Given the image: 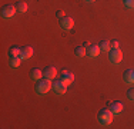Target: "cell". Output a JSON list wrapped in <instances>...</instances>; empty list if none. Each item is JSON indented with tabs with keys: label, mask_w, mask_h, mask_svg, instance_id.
Listing matches in <instances>:
<instances>
[{
	"label": "cell",
	"mask_w": 134,
	"mask_h": 129,
	"mask_svg": "<svg viewBox=\"0 0 134 129\" xmlns=\"http://www.w3.org/2000/svg\"><path fill=\"white\" fill-rule=\"evenodd\" d=\"M110 109H111V112H113L114 115H117V113H120V112H123V103L119 102V101L111 102L110 103Z\"/></svg>",
	"instance_id": "30bf717a"
},
{
	"label": "cell",
	"mask_w": 134,
	"mask_h": 129,
	"mask_svg": "<svg viewBox=\"0 0 134 129\" xmlns=\"http://www.w3.org/2000/svg\"><path fill=\"white\" fill-rule=\"evenodd\" d=\"M20 52L21 49H19V47H10V50H9V57H16V56H20Z\"/></svg>",
	"instance_id": "e0dca14e"
},
{
	"label": "cell",
	"mask_w": 134,
	"mask_h": 129,
	"mask_svg": "<svg viewBox=\"0 0 134 129\" xmlns=\"http://www.w3.org/2000/svg\"><path fill=\"white\" fill-rule=\"evenodd\" d=\"M50 89H52V82H50V79H46V77H44V80H37L36 92L39 93V95H46Z\"/></svg>",
	"instance_id": "7a4b0ae2"
},
{
	"label": "cell",
	"mask_w": 134,
	"mask_h": 129,
	"mask_svg": "<svg viewBox=\"0 0 134 129\" xmlns=\"http://www.w3.org/2000/svg\"><path fill=\"white\" fill-rule=\"evenodd\" d=\"M113 118H114V113L111 112V109H101L97 116L98 122L103 125H110L113 122Z\"/></svg>",
	"instance_id": "6da1fadb"
},
{
	"label": "cell",
	"mask_w": 134,
	"mask_h": 129,
	"mask_svg": "<svg viewBox=\"0 0 134 129\" xmlns=\"http://www.w3.org/2000/svg\"><path fill=\"white\" fill-rule=\"evenodd\" d=\"M62 79L64 80L67 85H70V83H73V80H74V75L70 73L69 70H63L62 72Z\"/></svg>",
	"instance_id": "7c38bea8"
},
{
	"label": "cell",
	"mask_w": 134,
	"mask_h": 129,
	"mask_svg": "<svg viewBox=\"0 0 134 129\" xmlns=\"http://www.w3.org/2000/svg\"><path fill=\"white\" fill-rule=\"evenodd\" d=\"M20 60H21V57H20V56L9 57V63H10V66H12V67H17V66H20Z\"/></svg>",
	"instance_id": "2e32d148"
},
{
	"label": "cell",
	"mask_w": 134,
	"mask_h": 129,
	"mask_svg": "<svg viewBox=\"0 0 134 129\" xmlns=\"http://www.w3.org/2000/svg\"><path fill=\"white\" fill-rule=\"evenodd\" d=\"M84 2H87V3H93V2H96V0H84Z\"/></svg>",
	"instance_id": "cb8c5ba5"
},
{
	"label": "cell",
	"mask_w": 134,
	"mask_h": 129,
	"mask_svg": "<svg viewBox=\"0 0 134 129\" xmlns=\"http://www.w3.org/2000/svg\"><path fill=\"white\" fill-rule=\"evenodd\" d=\"M98 47H100V52H108L111 49V44H110V42H108V40H103V42H100Z\"/></svg>",
	"instance_id": "9a60e30c"
},
{
	"label": "cell",
	"mask_w": 134,
	"mask_h": 129,
	"mask_svg": "<svg viewBox=\"0 0 134 129\" xmlns=\"http://www.w3.org/2000/svg\"><path fill=\"white\" fill-rule=\"evenodd\" d=\"M123 3L127 6L129 9H134V0H123Z\"/></svg>",
	"instance_id": "d6986e66"
},
{
	"label": "cell",
	"mask_w": 134,
	"mask_h": 129,
	"mask_svg": "<svg viewBox=\"0 0 134 129\" xmlns=\"http://www.w3.org/2000/svg\"><path fill=\"white\" fill-rule=\"evenodd\" d=\"M110 44H111V49H117V47L120 46L119 40H111V42H110Z\"/></svg>",
	"instance_id": "44dd1931"
},
{
	"label": "cell",
	"mask_w": 134,
	"mask_h": 129,
	"mask_svg": "<svg viewBox=\"0 0 134 129\" xmlns=\"http://www.w3.org/2000/svg\"><path fill=\"white\" fill-rule=\"evenodd\" d=\"M60 26H62V29H64V30H70V29H73V26H74V20H73L71 17H69V16H64L63 19H60Z\"/></svg>",
	"instance_id": "52a82bcc"
},
{
	"label": "cell",
	"mask_w": 134,
	"mask_h": 129,
	"mask_svg": "<svg viewBox=\"0 0 134 129\" xmlns=\"http://www.w3.org/2000/svg\"><path fill=\"white\" fill-rule=\"evenodd\" d=\"M64 16H66V13L63 12V10H59V12H57V17H59V19H63Z\"/></svg>",
	"instance_id": "7402d4cb"
},
{
	"label": "cell",
	"mask_w": 134,
	"mask_h": 129,
	"mask_svg": "<svg viewBox=\"0 0 134 129\" xmlns=\"http://www.w3.org/2000/svg\"><path fill=\"white\" fill-rule=\"evenodd\" d=\"M16 7H17V12H20V13H26V12H27V4H26V2H17Z\"/></svg>",
	"instance_id": "ac0fdd59"
},
{
	"label": "cell",
	"mask_w": 134,
	"mask_h": 129,
	"mask_svg": "<svg viewBox=\"0 0 134 129\" xmlns=\"http://www.w3.org/2000/svg\"><path fill=\"white\" fill-rule=\"evenodd\" d=\"M127 96H129L130 101H134V88L129 89V92H127Z\"/></svg>",
	"instance_id": "ffe728a7"
},
{
	"label": "cell",
	"mask_w": 134,
	"mask_h": 129,
	"mask_svg": "<svg viewBox=\"0 0 134 129\" xmlns=\"http://www.w3.org/2000/svg\"><path fill=\"white\" fill-rule=\"evenodd\" d=\"M98 53H100V47H98L97 44H90V46L87 47L88 57H97Z\"/></svg>",
	"instance_id": "9c48e42d"
},
{
	"label": "cell",
	"mask_w": 134,
	"mask_h": 129,
	"mask_svg": "<svg viewBox=\"0 0 134 129\" xmlns=\"http://www.w3.org/2000/svg\"><path fill=\"white\" fill-rule=\"evenodd\" d=\"M90 44H91V43H88V42H84V44H83V46H84V47H86V49H87V47H88V46H90Z\"/></svg>",
	"instance_id": "603a6c76"
},
{
	"label": "cell",
	"mask_w": 134,
	"mask_h": 129,
	"mask_svg": "<svg viewBox=\"0 0 134 129\" xmlns=\"http://www.w3.org/2000/svg\"><path fill=\"white\" fill-rule=\"evenodd\" d=\"M74 54H76L77 57H84L86 54H87V49H86L84 46H79V47H76Z\"/></svg>",
	"instance_id": "5bb4252c"
},
{
	"label": "cell",
	"mask_w": 134,
	"mask_h": 129,
	"mask_svg": "<svg viewBox=\"0 0 134 129\" xmlns=\"http://www.w3.org/2000/svg\"><path fill=\"white\" fill-rule=\"evenodd\" d=\"M56 75H57V69L54 66H47L43 69V77H46V79L53 80L56 77Z\"/></svg>",
	"instance_id": "8992f818"
},
{
	"label": "cell",
	"mask_w": 134,
	"mask_h": 129,
	"mask_svg": "<svg viewBox=\"0 0 134 129\" xmlns=\"http://www.w3.org/2000/svg\"><path fill=\"white\" fill-rule=\"evenodd\" d=\"M33 53H34L33 47H30V46H24V47H21L20 57H21V59H29V57L33 56Z\"/></svg>",
	"instance_id": "ba28073f"
},
{
	"label": "cell",
	"mask_w": 134,
	"mask_h": 129,
	"mask_svg": "<svg viewBox=\"0 0 134 129\" xmlns=\"http://www.w3.org/2000/svg\"><path fill=\"white\" fill-rule=\"evenodd\" d=\"M30 77H31V80H40L43 77V72H41L39 67H33L30 70Z\"/></svg>",
	"instance_id": "8fae6325"
},
{
	"label": "cell",
	"mask_w": 134,
	"mask_h": 129,
	"mask_svg": "<svg viewBox=\"0 0 134 129\" xmlns=\"http://www.w3.org/2000/svg\"><path fill=\"white\" fill-rule=\"evenodd\" d=\"M17 12V7L13 4H6V6H3V9H2V16L4 19H10V17H13L14 16V13Z\"/></svg>",
	"instance_id": "5b68a950"
},
{
	"label": "cell",
	"mask_w": 134,
	"mask_h": 129,
	"mask_svg": "<svg viewBox=\"0 0 134 129\" xmlns=\"http://www.w3.org/2000/svg\"><path fill=\"white\" fill-rule=\"evenodd\" d=\"M67 83L64 82L63 79H59V80H54L53 83V88H54V92L57 93V95H63V93L67 92Z\"/></svg>",
	"instance_id": "3957f363"
},
{
	"label": "cell",
	"mask_w": 134,
	"mask_h": 129,
	"mask_svg": "<svg viewBox=\"0 0 134 129\" xmlns=\"http://www.w3.org/2000/svg\"><path fill=\"white\" fill-rule=\"evenodd\" d=\"M108 59H110L111 63H120L121 59H123V52H121L119 47L117 49H110V54H108Z\"/></svg>",
	"instance_id": "277c9868"
},
{
	"label": "cell",
	"mask_w": 134,
	"mask_h": 129,
	"mask_svg": "<svg viewBox=\"0 0 134 129\" xmlns=\"http://www.w3.org/2000/svg\"><path fill=\"white\" fill-rule=\"evenodd\" d=\"M124 80L127 83H134V70L133 69H129L124 72Z\"/></svg>",
	"instance_id": "4fadbf2b"
}]
</instances>
